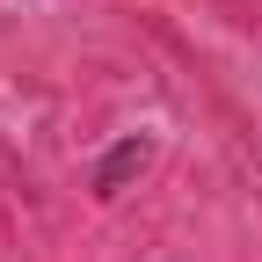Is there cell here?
<instances>
[{
	"mask_svg": "<svg viewBox=\"0 0 262 262\" xmlns=\"http://www.w3.org/2000/svg\"><path fill=\"white\" fill-rule=\"evenodd\" d=\"M146 168H153V139H146V131H124V139H117V146H110V153L88 168V189L102 196V204H117V196L139 182Z\"/></svg>",
	"mask_w": 262,
	"mask_h": 262,
	"instance_id": "cell-1",
	"label": "cell"
}]
</instances>
